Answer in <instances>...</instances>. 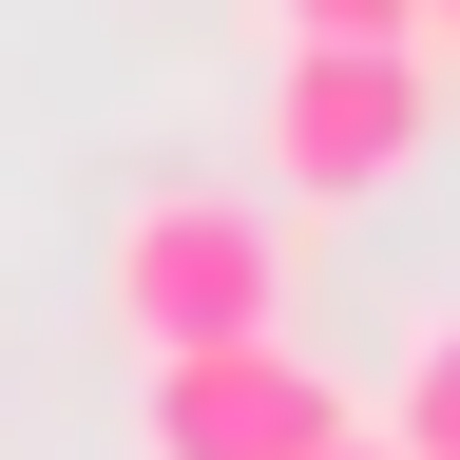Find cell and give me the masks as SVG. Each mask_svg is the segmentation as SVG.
Returning <instances> with one entry per match:
<instances>
[{
  "instance_id": "6da1fadb",
  "label": "cell",
  "mask_w": 460,
  "mask_h": 460,
  "mask_svg": "<svg viewBox=\"0 0 460 460\" xmlns=\"http://www.w3.org/2000/svg\"><path fill=\"white\" fill-rule=\"evenodd\" d=\"M307 307V269H288V211L269 192H211V172H172L96 230V326L172 365V345H230V326H288Z\"/></svg>"
},
{
  "instance_id": "7a4b0ae2",
  "label": "cell",
  "mask_w": 460,
  "mask_h": 460,
  "mask_svg": "<svg viewBox=\"0 0 460 460\" xmlns=\"http://www.w3.org/2000/svg\"><path fill=\"white\" fill-rule=\"evenodd\" d=\"M288 211H384L402 172L441 154V77L422 39H269V115H250Z\"/></svg>"
},
{
  "instance_id": "3957f363",
  "label": "cell",
  "mask_w": 460,
  "mask_h": 460,
  "mask_svg": "<svg viewBox=\"0 0 460 460\" xmlns=\"http://www.w3.org/2000/svg\"><path fill=\"white\" fill-rule=\"evenodd\" d=\"M345 402H365V384H345L307 326H230V345L135 365V460H307Z\"/></svg>"
},
{
  "instance_id": "277c9868",
  "label": "cell",
  "mask_w": 460,
  "mask_h": 460,
  "mask_svg": "<svg viewBox=\"0 0 460 460\" xmlns=\"http://www.w3.org/2000/svg\"><path fill=\"white\" fill-rule=\"evenodd\" d=\"M365 422H384L402 460H460V307H422V326L384 345V402H365Z\"/></svg>"
},
{
  "instance_id": "5b68a950",
  "label": "cell",
  "mask_w": 460,
  "mask_h": 460,
  "mask_svg": "<svg viewBox=\"0 0 460 460\" xmlns=\"http://www.w3.org/2000/svg\"><path fill=\"white\" fill-rule=\"evenodd\" d=\"M269 39H422V0H269Z\"/></svg>"
},
{
  "instance_id": "8992f818",
  "label": "cell",
  "mask_w": 460,
  "mask_h": 460,
  "mask_svg": "<svg viewBox=\"0 0 460 460\" xmlns=\"http://www.w3.org/2000/svg\"><path fill=\"white\" fill-rule=\"evenodd\" d=\"M307 460H402V441H384V422H365V402H345V422H326V441H307Z\"/></svg>"
},
{
  "instance_id": "52a82bcc",
  "label": "cell",
  "mask_w": 460,
  "mask_h": 460,
  "mask_svg": "<svg viewBox=\"0 0 460 460\" xmlns=\"http://www.w3.org/2000/svg\"><path fill=\"white\" fill-rule=\"evenodd\" d=\"M422 77H441V96H460V0H441V20H422Z\"/></svg>"
},
{
  "instance_id": "ba28073f",
  "label": "cell",
  "mask_w": 460,
  "mask_h": 460,
  "mask_svg": "<svg viewBox=\"0 0 460 460\" xmlns=\"http://www.w3.org/2000/svg\"><path fill=\"white\" fill-rule=\"evenodd\" d=\"M422 20H441V0H422Z\"/></svg>"
}]
</instances>
